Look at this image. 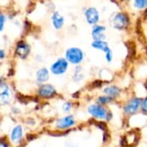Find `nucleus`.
Segmentation results:
<instances>
[{"label":"nucleus","mask_w":147,"mask_h":147,"mask_svg":"<svg viewBox=\"0 0 147 147\" xmlns=\"http://www.w3.org/2000/svg\"><path fill=\"white\" fill-rule=\"evenodd\" d=\"M107 27L103 24H96L92 26L91 28V37L93 40H106L107 35Z\"/></svg>","instance_id":"obj_7"},{"label":"nucleus","mask_w":147,"mask_h":147,"mask_svg":"<svg viewBox=\"0 0 147 147\" xmlns=\"http://www.w3.org/2000/svg\"><path fill=\"white\" fill-rule=\"evenodd\" d=\"M91 47L92 48H94L95 50L97 51H101L104 53H106L107 52H109V50H111V47L109 44V42L104 40H93L91 42Z\"/></svg>","instance_id":"obj_13"},{"label":"nucleus","mask_w":147,"mask_h":147,"mask_svg":"<svg viewBox=\"0 0 147 147\" xmlns=\"http://www.w3.org/2000/svg\"><path fill=\"white\" fill-rule=\"evenodd\" d=\"M6 22V17L3 14L0 13V32L3 31V28H4V24Z\"/></svg>","instance_id":"obj_23"},{"label":"nucleus","mask_w":147,"mask_h":147,"mask_svg":"<svg viewBox=\"0 0 147 147\" xmlns=\"http://www.w3.org/2000/svg\"><path fill=\"white\" fill-rule=\"evenodd\" d=\"M87 110L90 115L99 120H109V115H111V113H109L104 106L97 103L90 105Z\"/></svg>","instance_id":"obj_3"},{"label":"nucleus","mask_w":147,"mask_h":147,"mask_svg":"<svg viewBox=\"0 0 147 147\" xmlns=\"http://www.w3.org/2000/svg\"><path fill=\"white\" fill-rule=\"evenodd\" d=\"M5 58V53L3 49H0V59H4Z\"/></svg>","instance_id":"obj_24"},{"label":"nucleus","mask_w":147,"mask_h":147,"mask_svg":"<svg viewBox=\"0 0 147 147\" xmlns=\"http://www.w3.org/2000/svg\"><path fill=\"white\" fill-rule=\"evenodd\" d=\"M69 67V62L65 58H59L51 65V71L54 75H63L65 74Z\"/></svg>","instance_id":"obj_6"},{"label":"nucleus","mask_w":147,"mask_h":147,"mask_svg":"<svg viewBox=\"0 0 147 147\" xmlns=\"http://www.w3.org/2000/svg\"><path fill=\"white\" fill-rule=\"evenodd\" d=\"M48 79H49V71L47 68L43 67L36 71V80L38 83L43 84L48 81Z\"/></svg>","instance_id":"obj_15"},{"label":"nucleus","mask_w":147,"mask_h":147,"mask_svg":"<svg viewBox=\"0 0 147 147\" xmlns=\"http://www.w3.org/2000/svg\"><path fill=\"white\" fill-rule=\"evenodd\" d=\"M121 3H125V2H128V1H131V0H119Z\"/></svg>","instance_id":"obj_26"},{"label":"nucleus","mask_w":147,"mask_h":147,"mask_svg":"<svg viewBox=\"0 0 147 147\" xmlns=\"http://www.w3.org/2000/svg\"><path fill=\"white\" fill-rule=\"evenodd\" d=\"M11 100V91L9 85L3 82L0 81V105H6Z\"/></svg>","instance_id":"obj_8"},{"label":"nucleus","mask_w":147,"mask_h":147,"mask_svg":"<svg viewBox=\"0 0 147 147\" xmlns=\"http://www.w3.org/2000/svg\"><path fill=\"white\" fill-rule=\"evenodd\" d=\"M30 46L25 41H19L16 47V53L21 59H25L30 53Z\"/></svg>","instance_id":"obj_10"},{"label":"nucleus","mask_w":147,"mask_h":147,"mask_svg":"<svg viewBox=\"0 0 147 147\" xmlns=\"http://www.w3.org/2000/svg\"><path fill=\"white\" fill-rule=\"evenodd\" d=\"M141 102H142V98L134 96L128 101L126 102V103L123 106V112L124 114L127 115H135L141 107Z\"/></svg>","instance_id":"obj_4"},{"label":"nucleus","mask_w":147,"mask_h":147,"mask_svg":"<svg viewBox=\"0 0 147 147\" xmlns=\"http://www.w3.org/2000/svg\"><path fill=\"white\" fill-rule=\"evenodd\" d=\"M52 23L55 29L59 30L64 27L65 24V18L62 15L59 14V12L55 11L52 15Z\"/></svg>","instance_id":"obj_14"},{"label":"nucleus","mask_w":147,"mask_h":147,"mask_svg":"<svg viewBox=\"0 0 147 147\" xmlns=\"http://www.w3.org/2000/svg\"><path fill=\"white\" fill-rule=\"evenodd\" d=\"M109 23L110 27L115 30L125 31L130 28L132 23V19L128 12L117 11L110 16Z\"/></svg>","instance_id":"obj_1"},{"label":"nucleus","mask_w":147,"mask_h":147,"mask_svg":"<svg viewBox=\"0 0 147 147\" xmlns=\"http://www.w3.org/2000/svg\"><path fill=\"white\" fill-rule=\"evenodd\" d=\"M114 100H115V99H113V98H111V97H109V96L104 95V96H99V97L97 98L96 102H97V104H100V105L104 106V105H107V104L111 103Z\"/></svg>","instance_id":"obj_19"},{"label":"nucleus","mask_w":147,"mask_h":147,"mask_svg":"<svg viewBox=\"0 0 147 147\" xmlns=\"http://www.w3.org/2000/svg\"><path fill=\"white\" fill-rule=\"evenodd\" d=\"M84 52L78 47H71L67 48L65 53V59L69 62V64L74 65H79L84 61Z\"/></svg>","instance_id":"obj_2"},{"label":"nucleus","mask_w":147,"mask_h":147,"mask_svg":"<svg viewBox=\"0 0 147 147\" xmlns=\"http://www.w3.org/2000/svg\"><path fill=\"white\" fill-rule=\"evenodd\" d=\"M84 17L88 24L94 26L96 24H98L101 20V14L96 7L90 6L86 8L84 10Z\"/></svg>","instance_id":"obj_5"},{"label":"nucleus","mask_w":147,"mask_h":147,"mask_svg":"<svg viewBox=\"0 0 147 147\" xmlns=\"http://www.w3.org/2000/svg\"><path fill=\"white\" fill-rule=\"evenodd\" d=\"M71 108H72V104H71V102H65V103H64V105H63V107H62L63 111H64L65 113H68V112H70V111H71Z\"/></svg>","instance_id":"obj_22"},{"label":"nucleus","mask_w":147,"mask_h":147,"mask_svg":"<svg viewBox=\"0 0 147 147\" xmlns=\"http://www.w3.org/2000/svg\"><path fill=\"white\" fill-rule=\"evenodd\" d=\"M0 147H8V145L4 142H0Z\"/></svg>","instance_id":"obj_25"},{"label":"nucleus","mask_w":147,"mask_h":147,"mask_svg":"<svg viewBox=\"0 0 147 147\" xmlns=\"http://www.w3.org/2000/svg\"><path fill=\"white\" fill-rule=\"evenodd\" d=\"M84 78V74H83V70L80 65H76L74 74H73V80L75 82H80Z\"/></svg>","instance_id":"obj_18"},{"label":"nucleus","mask_w":147,"mask_h":147,"mask_svg":"<svg viewBox=\"0 0 147 147\" xmlns=\"http://www.w3.org/2000/svg\"><path fill=\"white\" fill-rule=\"evenodd\" d=\"M22 137V127L21 126H16L13 128L11 134H10V139L13 143H18Z\"/></svg>","instance_id":"obj_16"},{"label":"nucleus","mask_w":147,"mask_h":147,"mask_svg":"<svg viewBox=\"0 0 147 147\" xmlns=\"http://www.w3.org/2000/svg\"><path fill=\"white\" fill-rule=\"evenodd\" d=\"M140 110L143 114L147 115V96L142 99V102H141V107H140Z\"/></svg>","instance_id":"obj_21"},{"label":"nucleus","mask_w":147,"mask_h":147,"mask_svg":"<svg viewBox=\"0 0 147 147\" xmlns=\"http://www.w3.org/2000/svg\"><path fill=\"white\" fill-rule=\"evenodd\" d=\"M56 94V89L49 84H42L38 90V95L43 98H50Z\"/></svg>","instance_id":"obj_9"},{"label":"nucleus","mask_w":147,"mask_h":147,"mask_svg":"<svg viewBox=\"0 0 147 147\" xmlns=\"http://www.w3.org/2000/svg\"><path fill=\"white\" fill-rule=\"evenodd\" d=\"M102 92L104 93V95H106V96H108L113 99H115L121 96V89L117 85L111 84V85H108V86L104 87L102 90Z\"/></svg>","instance_id":"obj_11"},{"label":"nucleus","mask_w":147,"mask_h":147,"mask_svg":"<svg viewBox=\"0 0 147 147\" xmlns=\"http://www.w3.org/2000/svg\"><path fill=\"white\" fill-rule=\"evenodd\" d=\"M74 124H75L74 117L72 115H67V116H65V117L59 119L57 121L56 126L59 129H66V128H69V127L74 126Z\"/></svg>","instance_id":"obj_12"},{"label":"nucleus","mask_w":147,"mask_h":147,"mask_svg":"<svg viewBox=\"0 0 147 147\" xmlns=\"http://www.w3.org/2000/svg\"><path fill=\"white\" fill-rule=\"evenodd\" d=\"M132 5L134 9L146 10L147 9V0H132Z\"/></svg>","instance_id":"obj_17"},{"label":"nucleus","mask_w":147,"mask_h":147,"mask_svg":"<svg viewBox=\"0 0 147 147\" xmlns=\"http://www.w3.org/2000/svg\"><path fill=\"white\" fill-rule=\"evenodd\" d=\"M104 57H105V60L108 62V63H112L113 60H114V53H113V50H109V52H107L106 53H104Z\"/></svg>","instance_id":"obj_20"}]
</instances>
